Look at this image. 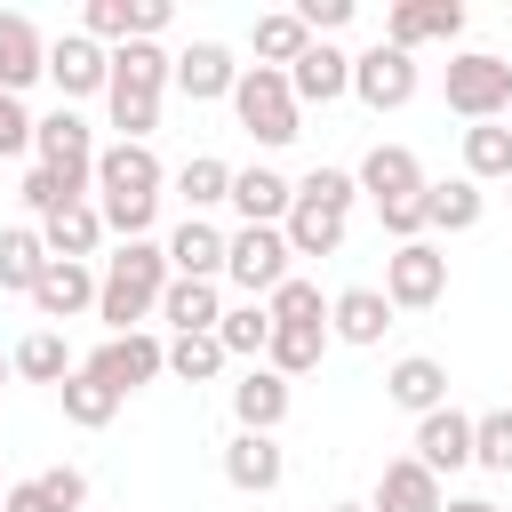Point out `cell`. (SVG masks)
Masks as SVG:
<instances>
[{
  "instance_id": "obj_51",
  "label": "cell",
  "mask_w": 512,
  "mask_h": 512,
  "mask_svg": "<svg viewBox=\"0 0 512 512\" xmlns=\"http://www.w3.org/2000/svg\"><path fill=\"white\" fill-rule=\"evenodd\" d=\"M0 504H8V488H0Z\"/></svg>"
},
{
  "instance_id": "obj_41",
  "label": "cell",
  "mask_w": 512,
  "mask_h": 512,
  "mask_svg": "<svg viewBox=\"0 0 512 512\" xmlns=\"http://www.w3.org/2000/svg\"><path fill=\"white\" fill-rule=\"evenodd\" d=\"M472 464L480 472H512V408L472 416Z\"/></svg>"
},
{
  "instance_id": "obj_49",
  "label": "cell",
  "mask_w": 512,
  "mask_h": 512,
  "mask_svg": "<svg viewBox=\"0 0 512 512\" xmlns=\"http://www.w3.org/2000/svg\"><path fill=\"white\" fill-rule=\"evenodd\" d=\"M0 392H8V360H0Z\"/></svg>"
},
{
  "instance_id": "obj_43",
  "label": "cell",
  "mask_w": 512,
  "mask_h": 512,
  "mask_svg": "<svg viewBox=\"0 0 512 512\" xmlns=\"http://www.w3.org/2000/svg\"><path fill=\"white\" fill-rule=\"evenodd\" d=\"M32 128H40V120L24 112V96H8V88H0V160L32 152Z\"/></svg>"
},
{
  "instance_id": "obj_22",
  "label": "cell",
  "mask_w": 512,
  "mask_h": 512,
  "mask_svg": "<svg viewBox=\"0 0 512 512\" xmlns=\"http://www.w3.org/2000/svg\"><path fill=\"white\" fill-rule=\"evenodd\" d=\"M96 264H64V256H48V272H40V288H32V312L40 320H72V312H88L96 304Z\"/></svg>"
},
{
  "instance_id": "obj_34",
  "label": "cell",
  "mask_w": 512,
  "mask_h": 512,
  "mask_svg": "<svg viewBox=\"0 0 512 512\" xmlns=\"http://www.w3.org/2000/svg\"><path fill=\"white\" fill-rule=\"evenodd\" d=\"M320 352H328V320H296V328H272V344H264V368H280V376H304V368H320Z\"/></svg>"
},
{
  "instance_id": "obj_21",
  "label": "cell",
  "mask_w": 512,
  "mask_h": 512,
  "mask_svg": "<svg viewBox=\"0 0 512 512\" xmlns=\"http://www.w3.org/2000/svg\"><path fill=\"white\" fill-rule=\"evenodd\" d=\"M224 248H232V232H216L208 216H184L168 232V272L176 280H224Z\"/></svg>"
},
{
  "instance_id": "obj_31",
  "label": "cell",
  "mask_w": 512,
  "mask_h": 512,
  "mask_svg": "<svg viewBox=\"0 0 512 512\" xmlns=\"http://www.w3.org/2000/svg\"><path fill=\"white\" fill-rule=\"evenodd\" d=\"M56 400H64V424H80V432H104V424L120 416V392H112L104 376H88V368H72V376L56 384Z\"/></svg>"
},
{
  "instance_id": "obj_18",
  "label": "cell",
  "mask_w": 512,
  "mask_h": 512,
  "mask_svg": "<svg viewBox=\"0 0 512 512\" xmlns=\"http://www.w3.org/2000/svg\"><path fill=\"white\" fill-rule=\"evenodd\" d=\"M32 80H48V40H40V24L24 8H0V88L24 96Z\"/></svg>"
},
{
  "instance_id": "obj_44",
  "label": "cell",
  "mask_w": 512,
  "mask_h": 512,
  "mask_svg": "<svg viewBox=\"0 0 512 512\" xmlns=\"http://www.w3.org/2000/svg\"><path fill=\"white\" fill-rule=\"evenodd\" d=\"M40 488H48V504H56V512H80V504H88V472H80V464H48V472H40Z\"/></svg>"
},
{
  "instance_id": "obj_12",
  "label": "cell",
  "mask_w": 512,
  "mask_h": 512,
  "mask_svg": "<svg viewBox=\"0 0 512 512\" xmlns=\"http://www.w3.org/2000/svg\"><path fill=\"white\" fill-rule=\"evenodd\" d=\"M48 80H56L64 104H72V96H104V88H112V48H96L88 32H56V40H48Z\"/></svg>"
},
{
  "instance_id": "obj_37",
  "label": "cell",
  "mask_w": 512,
  "mask_h": 512,
  "mask_svg": "<svg viewBox=\"0 0 512 512\" xmlns=\"http://www.w3.org/2000/svg\"><path fill=\"white\" fill-rule=\"evenodd\" d=\"M424 200H432V232H472V224L488 216V192H480L472 176H448V184H432Z\"/></svg>"
},
{
  "instance_id": "obj_26",
  "label": "cell",
  "mask_w": 512,
  "mask_h": 512,
  "mask_svg": "<svg viewBox=\"0 0 512 512\" xmlns=\"http://www.w3.org/2000/svg\"><path fill=\"white\" fill-rule=\"evenodd\" d=\"M232 208H240V224H288L296 184L280 168H232Z\"/></svg>"
},
{
  "instance_id": "obj_5",
  "label": "cell",
  "mask_w": 512,
  "mask_h": 512,
  "mask_svg": "<svg viewBox=\"0 0 512 512\" xmlns=\"http://www.w3.org/2000/svg\"><path fill=\"white\" fill-rule=\"evenodd\" d=\"M232 112H240V128H248L264 152H280V144H296V136H304V104H296L288 72H272V64H248V72H240Z\"/></svg>"
},
{
  "instance_id": "obj_25",
  "label": "cell",
  "mask_w": 512,
  "mask_h": 512,
  "mask_svg": "<svg viewBox=\"0 0 512 512\" xmlns=\"http://www.w3.org/2000/svg\"><path fill=\"white\" fill-rule=\"evenodd\" d=\"M416 464H432V472H464V464H472V416H464V408H432V416H416Z\"/></svg>"
},
{
  "instance_id": "obj_45",
  "label": "cell",
  "mask_w": 512,
  "mask_h": 512,
  "mask_svg": "<svg viewBox=\"0 0 512 512\" xmlns=\"http://www.w3.org/2000/svg\"><path fill=\"white\" fill-rule=\"evenodd\" d=\"M296 16H304V32H312V40H328L336 24H352V0H304Z\"/></svg>"
},
{
  "instance_id": "obj_46",
  "label": "cell",
  "mask_w": 512,
  "mask_h": 512,
  "mask_svg": "<svg viewBox=\"0 0 512 512\" xmlns=\"http://www.w3.org/2000/svg\"><path fill=\"white\" fill-rule=\"evenodd\" d=\"M0 512H56V504H48V488H40V480H16Z\"/></svg>"
},
{
  "instance_id": "obj_20",
  "label": "cell",
  "mask_w": 512,
  "mask_h": 512,
  "mask_svg": "<svg viewBox=\"0 0 512 512\" xmlns=\"http://www.w3.org/2000/svg\"><path fill=\"white\" fill-rule=\"evenodd\" d=\"M288 88H296V104H336V96H352V56L336 40H312L288 64Z\"/></svg>"
},
{
  "instance_id": "obj_7",
  "label": "cell",
  "mask_w": 512,
  "mask_h": 512,
  "mask_svg": "<svg viewBox=\"0 0 512 512\" xmlns=\"http://www.w3.org/2000/svg\"><path fill=\"white\" fill-rule=\"evenodd\" d=\"M448 112L456 120H504L512 112V64L504 56H488V48H456L448 56Z\"/></svg>"
},
{
  "instance_id": "obj_30",
  "label": "cell",
  "mask_w": 512,
  "mask_h": 512,
  "mask_svg": "<svg viewBox=\"0 0 512 512\" xmlns=\"http://www.w3.org/2000/svg\"><path fill=\"white\" fill-rule=\"evenodd\" d=\"M40 240H48V256H64V264H88V256H96V240H104V216H96V200H72L64 216H48V224H40Z\"/></svg>"
},
{
  "instance_id": "obj_33",
  "label": "cell",
  "mask_w": 512,
  "mask_h": 512,
  "mask_svg": "<svg viewBox=\"0 0 512 512\" xmlns=\"http://www.w3.org/2000/svg\"><path fill=\"white\" fill-rule=\"evenodd\" d=\"M216 344H224L232 360H248V368H256V360H264V344H272V312H264V304H248V296H240V304H224Z\"/></svg>"
},
{
  "instance_id": "obj_3",
  "label": "cell",
  "mask_w": 512,
  "mask_h": 512,
  "mask_svg": "<svg viewBox=\"0 0 512 512\" xmlns=\"http://www.w3.org/2000/svg\"><path fill=\"white\" fill-rule=\"evenodd\" d=\"M168 80H176V56H168L160 40H128V48H112V88H104V112H112L120 144H152Z\"/></svg>"
},
{
  "instance_id": "obj_32",
  "label": "cell",
  "mask_w": 512,
  "mask_h": 512,
  "mask_svg": "<svg viewBox=\"0 0 512 512\" xmlns=\"http://www.w3.org/2000/svg\"><path fill=\"white\" fill-rule=\"evenodd\" d=\"M248 48H256V64H272V72H288L304 48H312V32H304V16L296 8H272V16H256V32H248Z\"/></svg>"
},
{
  "instance_id": "obj_36",
  "label": "cell",
  "mask_w": 512,
  "mask_h": 512,
  "mask_svg": "<svg viewBox=\"0 0 512 512\" xmlns=\"http://www.w3.org/2000/svg\"><path fill=\"white\" fill-rule=\"evenodd\" d=\"M176 192H184V216H208L216 200H232V168H224L216 152H192V160L176 168Z\"/></svg>"
},
{
  "instance_id": "obj_39",
  "label": "cell",
  "mask_w": 512,
  "mask_h": 512,
  "mask_svg": "<svg viewBox=\"0 0 512 512\" xmlns=\"http://www.w3.org/2000/svg\"><path fill=\"white\" fill-rule=\"evenodd\" d=\"M224 344L216 336H168V376H184V384H216L224 376Z\"/></svg>"
},
{
  "instance_id": "obj_52",
  "label": "cell",
  "mask_w": 512,
  "mask_h": 512,
  "mask_svg": "<svg viewBox=\"0 0 512 512\" xmlns=\"http://www.w3.org/2000/svg\"><path fill=\"white\" fill-rule=\"evenodd\" d=\"M504 192H512V184H504Z\"/></svg>"
},
{
  "instance_id": "obj_6",
  "label": "cell",
  "mask_w": 512,
  "mask_h": 512,
  "mask_svg": "<svg viewBox=\"0 0 512 512\" xmlns=\"http://www.w3.org/2000/svg\"><path fill=\"white\" fill-rule=\"evenodd\" d=\"M224 280H232L248 304H264L280 280H296V248H288V232H280V224H240L232 248H224Z\"/></svg>"
},
{
  "instance_id": "obj_27",
  "label": "cell",
  "mask_w": 512,
  "mask_h": 512,
  "mask_svg": "<svg viewBox=\"0 0 512 512\" xmlns=\"http://www.w3.org/2000/svg\"><path fill=\"white\" fill-rule=\"evenodd\" d=\"M232 416H240V432H280V416H288V376L256 360V368L232 384Z\"/></svg>"
},
{
  "instance_id": "obj_16",
  "label": "cell",
  "mask_w": 512,
  "mask_h": 512,
  "mask_svg": "<svg viewBox=\"0 0 512 512\" xmlns=\"http://www.w3.org/2000/svg\"><path fill=\"white\" fill-rule=\"evenodd\" d=\"M240 72L248 64H232V48L224 40H192V48H176V88L192 96V104H232V88H240Z\"/></svg>"
},
{
  "instance_id": "obj_50",
  "label": "cell",
  "mask_w": 512,
  "mask_h": 512,
  "mask_svg": "<svg viewBox=\"0 0 512 512\" xmlns=\"http://www.w3.org/2000/svg\"><path fill=\"white\" fill-rule=\"evenodd\" d=\"M504 128H512V112H504Z\"/></svg>"
},
{
  "instance_id": "obj_47",
  "label": "cell",
  "mask_w": 512,
  "mask_h": 512,
  "mask_svg": "<svg viewBox=\"0 0 512 512\" xmlns=\"http://www.w3.org/2000/svg\"><path fill=\"white\" fill-rule=\"evenodd\" d=\"M448 512H504V504H488V496H448Z\"/></svg>"
},
{
  "instance_id": "obj_17",
  "label": "cell",
  "mask_w": 512,
  "mask_h": 512,
  "mask_svg": "<svg viewBox=\"0 0 512 512\" xmlns=\"http://www.w3.org/2000/svg\"><path fill=\"white\" fill-rule=\"evenodd\" d=\"M224 480H232L240 496H272V488L288 480L280 440H272V432H232V440H224Z\"/></svg>"
},
{
  "instance_id": "obj_11",
  "label": "cell",
  "mask_w": 512,
  "mask_h": 512,
  "mask_svg": "<svg viewBox=\"0 0 512 512\" xmlns=\"http://www.w3.org/2000/svg\"><path fill=\"white\" fill-rule=\"evenodd\" d=\"M32 152H40V168H56V176H72V184H96V136H88V120L72 112V104H56L40 128H32Z\"/></svg>"
},
{
  "instance_id": "obj_24",
  "label": "cell",
  "mask_w": 512,
  "mask_h": 512,
  "mask_svg": "<svg viewBox=\"0 0 512 512\" xmlns=\"http://www.w3.org/2000/svg\"><path fill=\"white\" fill-rule=\"evenodd\" d=\"M384 392H392V408L432 416V408H448V368H440L432 352H408V360H392V368H384Z\"/></svg>"
},
{
  "instance_id": "obj_2",
  "label": "cell",
  "mask_w": 512,
  "mask_h": 512,
  "mask_svg": "<svg viewBox=\"0 0 512 512\" xmlns=\"http://www.w3.org/2000/svg\"><path fill=\"white\" fill-rule=\"evenodd\" d=\"M160 160H152V144H104L96 152V216H104V232H120V240H144L152 232V216H160Z\"/></svg>"
},
{
  "instance_id": "obj_9",
  "label": "cell",
  "mask_w": 512,
  "mask_h": 512,
  "mask_svg": "<svg viewBox=\"0 0 512 512\" xmlns=\"http://www.w3.org/2000/svg\"><path fill=\"white\" fill-rule=\"evenodd\" d=\"M80 368H88V376H104V384H112V392L128 400L136 384L168 376V344H160L152 328H128V336H104V344H96V352H88Z\"/></svg>"
},
{
  "instance_id": "obj_1",
  "label": "cell",
  "mask_w": 512,
  "mask_h": 512,
  "mask_svg": "<svg viewBox=\"0 0 512 512\" xmlns=\"http://www.w3.org/2000/svg\"><path fill=\"white\" fill-rule=\"evenodd\" d=\"M168 240H120L112 256H104V280H96V320L112 328V336H128V328H144L152 312H160V296H168Z\"/></svg>"
},
{
  "instance_id": "obj_42",
  "label": "cell",
  "mask_w": 512,
  "mask_h": 512,
  "mask_svg": "<svg viewBox=\"0 0 512 512\" xmlns=\"http://www.w3.org/2000/svg\"><path fill=\"white\" fill-rule=\"evenodd\" d=\"M264 312H272V328H296V320H328V304H320V288H312V280H280V288L264 296Z\"/></svg>"
},
{
  "instance_id": "obj_10",
  "label": "cell",
  "mask_w": 512,
  "mask_h": 512,
  "mask_svg": "<svg viewBox=\"0 0 512 512\" xmlns=\"http://www.w3.org/2000/svg\"><path fill=\"white\" fill-rule=\"evenodd\" d=\"M352 96H360L368 112H400V104L416 96V56L392 48V40L360 48V56H352Z\"/></svg>"
},
{
  "instance_id": "obj_19",
  "label": "cell",
  "mask_w": 512,
  "mask_h": 512,
  "mask_svg": "<svg viewBox=\"0 0 512 512\" xmlns=\"http://www.w3.org/2000/svg\"><path fill=\"white\" fill-rule=\"evenodd\" d=\"M368 512H448L440 472L416 464V456H392V464L376 472V504H368Z\"/></svg>"
},
{
  "instance_id": "obj_14",
  "label": "cell",
  "mask_w": 512,
  "mask_h": 512,
  "mask_svg": "<svg viewBox=\"0 0 512 512\" xmlns=\"http://www.w3.org/2000/svg\"><path fill=\"white\" fill-rule=\"evenodd\" d=\"M80 32L104 48H128V40H160L168 32V0H88V16H80Z\"/></svg>"
},
{
  "instance_id": "obj_48",
  "label": "cell",
  "mask_w": 512,
  "mask_h": 512,
  "mask_svg": "<svg viewBox=\"0 0 512 512\" xmlns=\"http://www.w3.org/2000/svg\"><path fill=\"white\" fill-rule=\"evenodd\" d=\"M336 512H368V504H336Z\"/></svg>"
},
{
  "instance_id": "obj_13",
  "label": "cell",
  "mask_w": 512,
  "mask_h": 512,
  "mask_svg": "<svg viewBox=\"0 0 512 512\" xmlns=\"http://www.w3.org/2000/svg\"><path fill=\"white\" fill-rule=\"evenodd\" d=\"M360 192L376 200V216L384 208H408V200H424L432 184H424V160L408 152V144H376L368 160H360Z\"/></svg>"
},
{
  "instance_id": "obj_35",
  "label": "cell",
  "mask_w": 512,
  "mask_h": 512,
  "mask_svg": "<svg viewBox=\"0 0 512 512\" xmlns=\"http://www.w3.org/2000/svg\"><path fill=\"white\" fill-rule=\"evenodd\" d=\"M464 176L472 184H512V128H496V120L464 128Z\"/></svg>"
},
{
  "instance_id": "obj_23",
  "label": "cell",
  "mask_w": 512,
  "mask_h": 512,
  "mask_svg": "<svg viewBox=\"0 0 512 512\" xmlns=\"http://www.w3.org/2000/svg\"><path fill=\"white\" fill-rule=\"evenodd\" d=\"M384 328H392V296H384V288H336V296H328V336H344V344H384Z\"/></svg>"
},
{
  "instance_id": "obj_15",
  "label": "cell",
  "mask_w": 512,
  "mask_h": 512,
  "mask_svg": "<svg viewBox=\"0 0 512 512\" xmlns=\"http://www.w3.org/2000/svg\"><path fill=\"white\" fill-rule=\"evenodd\" d=\"M464 32V0H392L384 8V40L392 48H424V40H456Z\"/></svg>"
},
{
  "instance_id": "obj_4",
  "label": "cell",
  "mask_w": 512,
  "mask_h": 512,
  "mask_svg": "<svg viewBox=\"0 0 512 512\" xmlns=\"http://www.w3.org/2000/svg\"><path fill=\"white\" fill-rule=\"evenodd\" d=\"M352 200H360V176L352 168H312L296 184V208H288V248L296 256H336L344 248V224H352Z\"/></svg>"
},
{
  "instance_id": "obj_8",
  "label": "cell",
  "mask_w": 512,
  "mask_h": 512,
  "mask_svg": "<svg viewBox=\"0 0 512 512\" xmlns=\"http://www.w3.org/2000/svg\"><path fill=\"white\" fill-rule=\"evenodd\" d=\"M384 296H392V312H432L448 296V256L432 240H400L384 256Z\"/></svg>"
},
{
  "instance_id": "obj_40",
  "label": "cell",
  "mask_w": 512,
  "mask_h": 512,
  "mask_svg": "<svg viewBox=\"0 0 512 512\" xmlns=\"http://www.w3.org/2000/svg\"><path fill=\"white\" fill-rule=\"evenodd\" d=\"M88 192H96V184H72V176H56V168H32L16 200H24V208L48 224V216H64V208H72V200H88Z\"/></svg>"
},
{
  "instance_id": "obj_29",
  "label": "cell",
  "mask_w": 512,
  "mask_h": 512,
  "mask_svg": "<svg viewBox=\"0 0 512 512\" xmlns=\"http://www.w3.org/2000/svg\"><path fill=\"white\" fill-rule=\"evenodd\" d=\"M40 272H48V240H40V224H8V232H0V288H8V296H32Z\"/></svg>"
},
{
  "instance_id": "obj_28",
  "label": "cell",
  "mask_w": 512,
  "mask_h": 512,
  "mask_svg": "<svg viewBox=\"0 0 512 512\" xmlns=\"http://www.w3.org/2000/svg\"><path fill=\"white\" fill-rule=\"evenodd\" d=\"M160 320H168L176 336H216V320H224V296H216V280H168V296H160Z\"/></svg>"
},
{
  "instance_id": "obj_38",
  "label": "cell",
  "mask_w": 512,
  "mask_h": 512,
  "mask_svg": "<svg viewBox=\"0 0 512 512\" xmlns=\"http://www.w3.org/2000/svg\"><path fill=\"white\" fill-rule=\"evenodd\" d=\"M8 368H16V376H32V384H64V376H72V352H64V336H56V328H32V336L8 352Z\"/></svg>"
}]
</instances>
